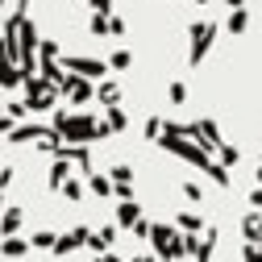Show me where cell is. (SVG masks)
<instances>
[{
	"instance_id": "cell-1",
	"label": "cell",
	"mask_w": 262,
	"mask_h": 262,
	"mask_svg": "<svg viewBox=\"0 0 262 262\" xmlns=\"http://www.w3.org/2000/svg\"><path fill=\"white\" fill-rule=\"evenodd\" d=\"M242 237H246V242H262V208L242 216Z\"/></svg>"
},
{
	"instance_id": "cell-2",
	"label": "cell",
	"mask_w": 262,
	"mask_h": 262,
	"mask_svg": "<svg viewBox=\"0 0 262 262\" xmlns=\"http://www.w3.org/2000/svg\"><path fill=\"white\" fill-rule=\"evenodd\" d=\"M225 29H229V34H233V38H242L246 29H250V13H246V5H237L233 13H229V21H225Z\"/></svg>"
},
{
	"instance_id": "cell-3",
	"label": "cell",
	"mask_w": 262,
	"mask_h": 262,
	"mask_svg": "<svg viewBox=\"0 0 262 262\" xmlns=\"http://www.w3.org/2000/svg\"><path fill=\"white\" fill-rule=\"evenodd\" d=\"M204 171H208V179L216 183V187H229V183H233V179H229V167H225V162H204Z\"/></svg>"
},
{
	"instance_id": "cell-4",
	"label": "cell",
	"mask_w": 262,
	"mask_h": 262,
	"mask_svg": "<svg viewBox=\"0 0 262 262\" xmlns=\"http://www.w3.org/2000/svg\"><path fill=\"white\" fill-rule=\"evenodd\" d=\"M216 150H221V162H225V167H237V162H242V150H237V146L216 142Z\"/></svg>"
},
{
	"instance_id": "cell-5",
	"label": "cell",
	"mask_w": 262,
	"mask_h": 262,
	"mask_svg": "<svg viewBox=\"0 0 262 262\" xmlns=\"http://www.w3.org/2000/svg\"><path fill=\"white\" fill-rule=\"evenodd\" d=\"M242 262H262V242H246L242 246Z\"/></svg>"
},
{
	"instance_id": "cell-6",
	"label": "cell",
	"mask_w": 262,
	"mask_h": 262,
	"mask_svg": "<svg viewBox=\"0 0 262 262\" xmlns=\"http://www.w3.org/2000/svg\"><path fill=\"white\" fill-rule=\"evenodd\" d=\"M179 225H183V229H200L204 221H200V216H191V212H183V216H179Z\"/></svg>"
},
{
	"instance_id": "cell-7",
	"label": "cell",
	"mask_w": 262,
	"mask_h": 262,
	"mask_svg": "<svg viewBox=\"0 0 262 262\" xmlns=\"http://www.w3.org/2000/svg\"><path fill=\"white\" fill-rule=\"evenodd\" d=\"M121 221H125V225H134V221H138V208H134V204L121 208Z\"/></svg>"
},
{
	"instance_id": "cell-8",
	"label": "cell",
	"mask_w": 262,
	"mask_h": 262,
	"mask_svg": "<svg viewBox=\"0 0 262 262\" xmlns=\"http://www.w3.org/2000/svg\"><path fill=\"white\" fill-rule=\"evenodd\" d=\"M171 100H175V104H179V100H187V88H183V83H175V88H171Z\"/></svg>"
},
{
	"instance_id": "cell-9",
	"label": "cell",
	"mask_w": 262,
	"mask_h": 262,
	"mask_svg": "<svg viewBox=\"0 0 262 262\" xmlns=\"http://www.w3.org/2000/svg\"><path fill=\"white\" fill-rule=\"evenodd\" d=\"M250 204H254V208H262V187H254V191H250Z\"/></svg>"
},
{
	"instance_id": "cell-10",
	"label": "cell",
	"mask_w": 262,
	"mask_h": 262,
	"mask_svg": "<svg viewBox=\"0 0 262 262\" xmlns=\"http://www.w3.org/2000/svg\"><path fill=\"white\" fill-rule=\"evenodd\" d=\"M221 5H229V9H237V5H246V0H221Z\"/></svg>"
},
{
	"instance_id": "cell-11",
	"label": "cell",
	"mask_w": 262,
	"mask_h": 262,
	"mask_svg": "<svg viewBox=\"0 0 262 262\" xmlns=\"http://www.w3.org/2000/svg\"><path fill=\"white\" fill-rule=\"evenodd\" d=\"M254 183H258V187H262V167H258V171H254Z\"/></svg>"
}]
</instances>
